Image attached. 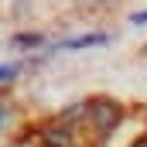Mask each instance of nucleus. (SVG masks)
<instances>
[{
	"label": "nucleus",
	"mask_w": 147,
	"mask_h": 147,
	"mask_svg": "<svg viewBox=\"0 0 147 147\" xmlns=\"http://www.w3.org/2000/svg\"><path fill=\"white\" fill-rule=\"evenodd\" d=\"M14 72H17V65H0V82H3V79H10Z\"/></svg>",
	"instance_id": "f03ea898"
},
{
	"label": "nucleus",
	"mask_w": 147,
	"mask_h": 147,
	"mask_svg": "<svg viewBox=\"0 0 147 147\" xmlns=\"http://www.w3.org/2000/svg\"><path fill=\"white\" fill-rule=\"evenodd\" d=\"M21 3H24V0H21Z\"/></svg>",
	"instance_id": "7ed1b4c3"
},
{
	"label": "nucleus",
	"mask_w": 147,
	"mask_h": 147,
	"mask_svg": "<svg viewBox=\"0 0 147 147\" xmlns=\"http://www.w3.org/2000/svg\"><path fill=\"white\" fill-rule=\"evenodd\" d=\"M86 45H103V34H86V38H72L62 48H86Z\"/></svg>",
	"instance_id": "f257e3e1"
}]
</instances>
